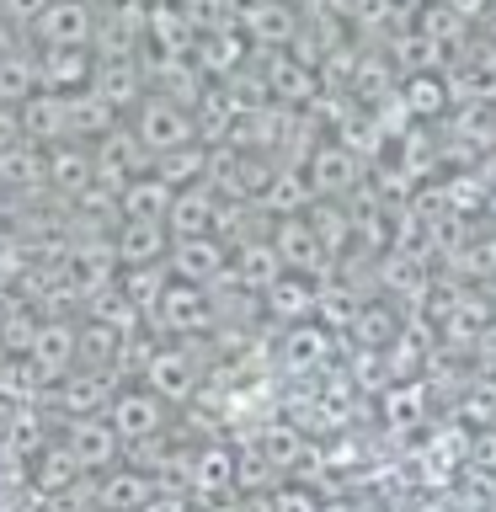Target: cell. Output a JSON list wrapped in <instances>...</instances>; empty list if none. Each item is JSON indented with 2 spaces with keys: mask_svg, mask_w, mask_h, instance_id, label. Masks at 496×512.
<instances>
[{
  "mask_svg": "<svg viewBox=\"0 0 496 512\" xmlns=\"http://www.w3.org/2000/svg\"><path fill=\"white\" fill-rule=\"evenodd\" d=\"M48 32H54V38L64 43V38H70V32H80V11H54V16H48V22H43Z\"/></svg>",
  "mask_w": 496,
  "mask_h": 512,
  "instance_id": "1",
  "label": "cell"
}]
</instances>
